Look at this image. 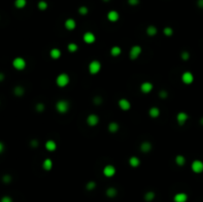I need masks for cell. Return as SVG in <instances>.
Wrapping results in <instances>:
<instances>
[{"label": "cell", "instance_id": "cell-1", "mask_svg": "<svg viewBox=\"0 0 203 202\" xmlns=\"http://www.w3.org/2000/svg\"><path fill=\"white\" fill-rule=\"evenodd\" d=\"M70 75L66 73H59L56 78V84L61 88L66 87L70 84Z\"/></svg>", "mask_w": 203, "mask_h": 202}, {"label": "cell", "instance_id": "cell-2", "mask_svg": "<svg viewBox=\"0 0 203 202\" xmlns=\"http://www.w3.org/2000/svg\"><path fill=\"white\" fill-rule=\"evenodd\" d=\"M70 107V103L66 99H61V100L57 101L56 103V110L61 114H64V113L68 112Z\"/></svg>", "mask_w": 203, "mask_h": 202}, {"label": "cell", "instance_id": "cell-3", "mask_svg": "<svg viewBox=\"0 0 203 202\" xmlns=\"http://www.w3.org/2000/svg\"><path fill=\"white\" fill-rule=\"evenodd\" d=\"M101 67H102L101 62L97 61V60H93V61H91L88 64V71L92 75H95V74L100 73Z\"/></svg>", "mask_w": 203, "mask_h": 202}, {"label": "cell", "instance_id": "cell-4", "mask_svg": "<svg viewBox=\"0 0 203 202\" xmlns=\"http://www.w3.org/2000/svg\"><path fill=\"white\" fill-rule=\"evenodd\" d=\"M12 66L16 69V71H24L27 66V62L24 58L22 57H17L13 60Z\"/></svg>", "mask_w": 203, "mask_h": 202}, {"label": "cell", "instance_id": "cell-5", "mask_svg": "<svg viewBox=\"0 0 203 202\" xmlns=\"http://www.w3.org/2000/svg\"><path fill=\"white\" fill-rule=\"evenodd\" d=\"M142 54V47L139 45L132 46V48L130 49V52H129V57L132 61H135L138 58L140 57Z\"/></svg>", "mask_w": 203, "mask_h": 202}, {"label": "cell", "instance_id": "cell-6", "mask_svg": "<svg viewBox=\"0 0 203 202\" xmlns=\"http://www.w3.org/2000/svg\"><path fill=\"white\" fill-rule=\"evenodd\" d=\"M102 173L105 177H113L116 175V168L113 164H106V166L102 169Z\"/></svg>", "mask_w": 203, "mask_h": 202}, {"label": "cell", "instance_id": "cell-7", "mask_svg": "<svg viewBox=\"0 0 203 202\" xmlns=\"http://www.w3.org/2000/svg\"><path fill=\"white\" fill-rule=\"evenodd\" d=\"M191 171L194 173H203V162L200 160H194L191 162Z\"/></svg>", "mask_w": 203, "mask_h": 202}, {"label": "cell", "instance_id": "cell-8", "mask_svg": "<svg viewBox=\"0 0 203 202\" xmlns=\"http://www.w3.org/2000/svg\"><path fill=\"white\" fill-rule=\"evenodd\" d=\"M181 81L186 85H189L194 81V75L190 71H184L181 74Z\"/></svg>", "mask_w": 203, "mask_h": 202}, {"label": "cell", "instance_id": "cell-9", "mask_svg": "<svg viewBox=\"0 0 203 202\" xmlns=\"http://www.w3.org/2000/svg\"><path fill=\"white\" fill-rule=\"evenodd\" d=\"M99 123V117L97 114H94V113H91L86 117V124L88 125L89 127H95L97 126Z\"/></svg>", "mask_w": 203, "mask_h": 202}, {"label": "cell", "instance_id": "cell-10", "mask_svg": "<svg viewBox=\"0 0 203 202\" xmlns=\"http://www.w3.org/2000/svg\"><path fill=\"white\" fill-rule=\"evenodd\" d=\"M153 89H154V84L152 82H150V81H144L140 85V90L144 94H149L150 92L153 91Z\"/></svg>", "mask_w": 203, "mask_h": 202}, {"label": "cell", "instance_id": "cell-11", "mask_svg": "<svg viewBox=\"0 0 203 202\" xmlns=\"http://www.w3.org/2000/svg\"><path fill=\"white\" fill-rule=\"evenodd\" d=\"M189 119V116L186 112H183V111H181V112H178L176 115V122L177 124L179 125V126H183V125H185V123L187 122V120Z\"/></svg>", "mask_w": 203, "mask_h": 202}, {"label": "cell", "instance_id": "cell-12", "mask_svg": "<svg viewBox=\"0 0 203 202\" xmlns=\"http://www.w3.org/2000/svg\"><path fill=\"white\" fill-rule=\"evenodd\" d=\"M118 106L122 111H129L131 109V102L127 98H120L118 100Z\"/></svg>", "mask_w": 203, "mask_h": 202}, {"label": "cell", "instance_id": "cell-13", "mask_svg": "<svg viewBox=\"0 0 203 202\" xmlns=\"http://www.w3.org/2000/svg\"><path fill=\"white\" fill-rule=\"evenodd\" d=\"M82 39H83V42L86 44H93L94 42L96 41V37L92 32H85L82 36Z\"/></svg>", "mask_w": 203, "mask_h": 202}, {"label": "cell", "instance_id": "cell-14", "mask_svg": "<svg viewBox=\"0 0 203 202\" xmlns=\"http://www.w3.org/2000/svg\"><path fill=\"white\" fill-rule=\"evenodd\" d=\"M188 195L185 192H177L174 196V202H187Z\"/></svg>", "mask_w": 203, "mask_h": 202}, {"label": "cell", "instance_id": "cell-15", "mask_svg": "<svg viewBox=\"0 0 203 202\" xmlns=\"http://www.w3.org/2000/svg\"><path fill=\"white\" fill-rule=\"evenodd\" d=\"M64 28H66L68 31H73V30L77 28V22L72 18H68L64 21Z\"/></svg>", "mask_w": 203, "mask_h": 202}, {"label": "cell", "instance_id": "cell-16", "mask_svg": "<svg viewBox=\"0 0 203 202\" xmlns=\"http://www.w3.org/2000/svg\"><path fill=\"white\" fill-rule=\"evenodd\" d=\"M119 18H120V15L116 10H110L109 12L107 13V20L109 21V22L115 23L119 20Z\"/></svg>", "mask_w": 203, "mask_h": 202}, {"label": "cell", "instance_id": "cell-17", "mask_svg": "<svg viewBox=\"0 0 203 202\" xmlns=\"http://www.w3.org/2000/svg\"><path fill=\"white\" fill-rule=\"evenodd\" d=\"M45 149L48 151V152L53 153L57 149V145L54 140H48L45 143Z\"/></svg>", "mask_w": 203, "mask_h": 202}, {"label": "cell", "instance_id": "cell-18", "mask_svg": "<svg viewBox=\"0 0 203 202\" xmlns=\"http://www.w3.org/2000/svg\"><path fill=\"white\" fill-rule=\"evenodd\" d=\"M149 115L151 118H153V119H157V118L160 117L161 115V110L159 107H157V106H153V107H151L149 109Z\"/></svg>", "mask_w": 203, "mask_h": 202}, {"label": "cell", "instance_id": "cell-19", "mask_svg": "<svg viewBox=\"0 0 203 202\" xmlns=\"http://www.w3.org/2000/svg\"><path fill=\"white\" fill-rule=\"evenodd\" d=\"M152 148H153L152 144L150 143V142H148V141L143 142V143L141 144V146H140L141 152L144 153V154H147V153H150V152H151V151H152Z\"/></svg>", "mask_w": 203, "mask_h": 202}, {"label": "cell", "instance_id": "cell-20", "mask_svg": "<svg viewBox=\"0 0 203 202\" xmlns=\"http://www.w3.org/2000/svg\"><path fill=\"white\" fill-rule=\"evenodd\" d=\"M50 57L52 58L53 60H59V58L62 57V51L59 50V48H53L52 50L50 51Z\"/></svg>", "mask_w": 203, "mask_h": 202}, {"label": "cell", "instance_id": "cell-21", "mask_svg": "<svg viewBox=\"0 0 203 202\" xmlns=\"http://www.w3.org/2000/svg\"><path fill=\"white\" fill-rule=\"evenodd\" d=\"M129 164H130L131 168H139L141 164V160L138 157H136V155H133V157H131L130 159H129Z\"/></svg>", "mask_w": 203, "mask_h": 202}, {"label": "cell", "instance_id": "cell-22", "mask_svg": "<svg viewBox=\"0 0 203 202\" xmlns=\"http://www.w3.org/2000/svg\"><path fill=\"white\" fill-rule=\"evenodd\" d=\"M42 166H43V168L45 169L46 171H52L53 166H54V162H53L52 159H45Z\"/></svg>", "mask_w": 203, "mask_h": 202}, {"label": "cell", "instance_id": "cell-23", "mask_svg": "<svg viewBox=\"0 0 203 202\" xmlns=\"http://www.w3.org/2000/svg\"><path fill=\"white\" fill-rule=\"evenodd\" d=\"M121 54H122V49L120 48L119 46H113V47L110 49V55H111L113 58L119 57Z\"/></svg>", "mask_w": 203, "mask_h": 202}, {"label": "cell", "instance_id": "cell-24", "mask_svg": "<svg viewBox=\"0 0 203 202\" xmlns=\"http://www.w3.org/2000/svg\"><path fill=\"white\" fill-rule=\"evenodd\" d=\"M119 128H120V126H119V124L117 122H110L109 124H108V131H109L110 133H112V134L117 133Z\"/></svg>", "mask_w": 203, "mask_h": 202}, {"label": "cell", "instance_id": "cell-25", "mask_svg": "<svg viewBox=\"0 0 203 202\" xmlns=\"http://www.w3.org/2000/svg\"><path fill=\"white\" fill-rule=\"evenodd\" d=\"M117 194H118V190L115 188V187L111 186L106 189V196L109 197V198H114V197L117 196Z\"/></svg>", "mask_w": 203, "mask_h": 202}, {"label": "cell", "instance_id": "cell-26", "mask_svg": "<svg viewBox=\"0 0 203 202\" xmlns=\"http://www.w3.org/2000/svg\"><path fill=\"white\" fill-rule=\"evenodd\" d=\"M174 162L178 166H183L186 162V159L183 155H177L174 159Z\"/></svg>", "mask_w": 203, "mask_h": 202}, {"label": "cell", "instance_id": "cell-27", "mask_svg": "<svg viewBox=\"0 0 203 202\" xmlns=\"http://www.w3.org/2000/svg\"><path fill=\"white\" fill-rule=\"evenodd\" d=\"M146 32H147L148 36L154 37V36H156V35L158 34V28H157L156 26H154V25H150V26L147 27Z\"/></svg>", "mask_w": 203, "mask_h": 202}, {"label": "cell", "instance_id": "cell-28", "mask_svg": "<svg viewBox=\"0 0 203 202\" xmlns=\"http://www.w3.org/2000/svg\"><path fill=\"white\" fill-rule=\"evenodd\" d=\"M154 198H156V193H154V191H152V190L147 191L144 195V199L146 202H152Z\"/></svg>", "mask_w": 203, "mask_h": 202}, {"label": "cell", "instance_id": "cell-29", "mask_svg": "<svg viewBox=\"0 0 203 202\" xmlns=\"http://www.w3.org/2000/svg\"><path fill=\"white\" fill-rule=\"evenodd\" d=\"M13 92H14V94L16 96H23L25 93V89L24 87H22L21 85H17L16 87H14V89H13Z\"/></svg>", "mask_w": 203, "mask_h": 202}, {"label": "cell", "instance_id": "cell-30", "mask_svg": "<svg viewBox=\"0 0 203 202\" xmlns=\"http://www.w3.org/2000/svg\"><path fill=\"white\" fill-rule=\"evenodd\" d=\"M14 5L16 8L18 9H23L25 8L27 5V0H15Z\"/></svg>", "mask_w": 203, "mask_h": 202}, {"label": "cell", "instance_id": "cell-31", "mask_svg": "<svg viewBox=\"0 0 203 202\" xmlns=\"http://www.w3.org/2000/svg\"><path fill=\"white\" fill-rule=\"evenodd\" d=\"M48 2L45 1V0H41V1L38 2V9L41 11H45L48 9Z\"/></svg>", "mask_w": 203, "mask_h": 202}, {"label": "cell", "instance_id": "cell-32", "mask_svg": "<svg viewBox=\"0 0 203 202\" xmlns=\"http://www.w3.org/2000/svg\"><path fill=\"white\" fill-rule=\"evenodd\" d=\"M68 51L70 53H75L78 51V46L75 43H70L68 45Z\"/></svg>", "mask_w": 203, "mask_h": 202}, {"label": "cell", "instance_id": "cell-33", "mask_svg": "<svg viewBox=\"0 0 203 202\" xmlns=\"http://www.w3.org/2000/svg\"><path fill=\"white\" fill-rule=\"evenodd\" d=\"M163 33L167 37H172L174 35V29L172 27H165L163 30Z\"/></svg>", "mask_w": 203, "mask_h": 202}, {"label": "cell", "instance_id": "cell-34", "mask_svg": "<svg viewBox=\"0 0 203 202\" xmlns=\"http://www.w3.org/2000/svg\"><path fill=\"white\" fill-rule=\"evenodd\" d=\"M85 188H86V190H88V191H92V190H94L96 188V182L90 180V181H88L86 183Z\"/></svg>", "mask_w": 203, "mask_h": 202}, {"label": "cell", "instance_id": "cell-35", "mask_svg": "<svg viewBox=\"0 0 203 202\" xmlns=\"http://www.w3.org/2000/svg\"><path fill=\"white\" fill-rule=\"evenodd\" d=\"M77 11L81 16H85V15L88 14V8H87L86 6H80L79 8H78Z\"/></svg>", "mask_w": 203, "mask_h": 202}, {"label": "cell", "instance_id": "cell-36", "mask_svg": "<svg viewBox=\"0 0 203 202\" xmlns=\"http://www.w3.org/2000/svg\"><path fill=\"white\" fill-rule=\"evenodd\" d=\"M180 58H181L182 61L186 62V61H188L189 58H190V54H189V52H187V51H183V52H181V54H180Z\"/></svg>", "mask_w": 203, "mask_h": 202}, {"label": "cell", "instance_id": "cell-37", "mask_svg": "<svg viewBox=\"0 0 203 202\" xmlns=\"http://www.w3.org/2000/svg\"><path fill=\"white\" fill-rule=\"evenodd\" d=\"M45 109H46V106H45V104L42 103V102L36 104V111L37 112H44Z\"/></svg>", "mask_w": 203, "mask_h": 202}, {"label": "cell", "instance_id": "cell-38", "mask_svg": "<svg viewBox=\"0 0 203 202\" xmlns=\"http://www.w3.org/2000/svg\"><path fill=\"white\" fill-rule=\"evenodd\" d=\"M102 102H103V99H102V97H100V96H95L93 98V103L95 104V105H100V104H102Z\"/></svg>", "mask_w": 203, "mask_h": 202}, {"label": "cell", "instance_id": "cell-39", "mask_svg": "<svg viewBox=\"0 0 203 202\" xmlns=\"http://www.w3.org/2000/svg\"><path fill=\"white\" fill-rule=\"evenodd\" d=\"M167 95H168L167 91V90H165V89L161 90V91L159 92V96H160V98H161V99H165L167 97Z\"/></svg>", "mask_w": 203, "mask_h": 202}, {"label": "cell", "instance_id": "cell-40", "mask_svg": "<svg viewBox=\"0 0 203 202\" xmlns=\"http://www.w3.org/2000/svg\"><path fill=\"white\" fill-rule=\"evenodd\" d=\"M11 180H12V177H11V175H3V177H2V181L4 183H10Z\"/></svg>", "mask_w": 203, "mask_h": 202}, {"label": "cell", "instance_id": "cell-41", "mask_svg": "<svg viewBox=\"0 0 203 202\" xmlns=\"http://www.w3.org/2000/svg\"><path fill=\"white\" fill-rule=\"evenodd\" d=\"M0 202H13V199L11 198L10 196L5 195V196H3L1 199H0Z\"/></svg>", "mask_w": 203, "mask_h": 202}, {"label": "cell", "instance_id": "cell-42", "mask_svg": "<svg viewBox=\"0 0 203 202\" xmlns=\"http://www.w3.org/2000/svg\"><path fill=\"white\" fill-rule=\"evenodd\" d=\"M128 3L131 6H137L140 4V0H128Z\"/></svg>", "mask_w": 203, "mask_h": 202}, {"label": "cell", "instance_id": "cell-43", "mask_svg": "<svg viewBox=\"0 0 203 202\" xmlns=\"http://www.w3.org/2000/svg\"><path fill=\"white\" fill-rule=\"evenodd\" d=\"M30 145H31V147H33V148H37L39 146V142L37 140H32L31 142H30Z\"/></svg>", "mask_w": 203, "mask_h": 202}, {"label": "cell", "instance_id": "cell-44", "mask_svg": "<svg viewBox=\"0 0 203 202\" xmlns=\"http://www.w3.org/2000/svg\"><path fill=\"white\" fill-rule=\"evenodd\" d=\"M197 6L203 9V0H197Z\"/></svg>", "mask_w": 203, "mask_h": 202}, {"label": "cell", "instance_id": "cell-45", "mask_svg": "<svg viewBox=\"0 0 203 202\" xmlns=\"http://www.w3.org/2000/svg\"><path fill=\"white\" fill-rule=\"evenodd\" d=\"M4 151V144L2 142H0V154Z\"/></svg>", "mask_w": 203, "mask_h": 202}, {"label": "cell", "instance_id": "cell-46", "mask_svg": "<svg viewBox=\"0 0 203 202\" xmlns=\"http://www.w3.org/2000/svg\"><path fill=\"white\" fill-rule=\"evenodd\" d=\"M4 78H5V75H4L3 73H0V81H3Z\"/></svg>", "mask_w": 203, "mask_h": 202}, {"label": "cell", "instance_id": "cell-47", "mask_svg": "<svg viewBox=\"0 0 203 202\" xmlns=\"http://www.w3.org/2000/svg\"><path fill=\"white\" fill-rule=\"evenodd\" d=\"M200 124H201L202 126H203V117L201 118V119H200Z\"/></svg>", "mask_w": 203, "mask_h": 202}, {"label": "cell", "instance_id": "cell-48", "mask_svg": "<svg viewBox=\"0 0 203 202\" xmlns=\"http://www.w3.org/2000/svg\"><path fill=\"white\" fill-rule=\"evenodd\" d=\"M103 1H104V2H109L110 0H103Z\"/></svg>", "mask_w": 203, "mask_h": 202}]
</instances>
